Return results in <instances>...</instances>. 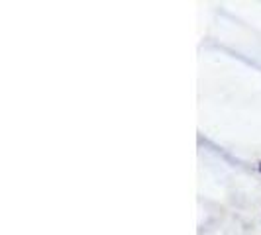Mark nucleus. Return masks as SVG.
I'll return each mask as SVG.
<instances>
[{"instance_id": "1", "label": "nucleus", "mask_w": 261, "mask_h": 235, "mask_svg": "<svg viewBox=\"0 0 261 235\" xmlns=\"http://www.w3.org/2000/svg\"><path fill=\"white\" fill-rule=\"evenodd\" d=\"M259 170H261V163H259Z\"/></svg>"}]
</instances>
